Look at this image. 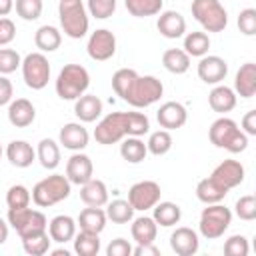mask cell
Masks as SVG:
<instances>
[{"label":"cell","instance_id":"obj_1","mask_svg":"<svg viewBox=\"0 0 256 256\" xmlns=\"http://www.w3.org/2000/svg\"><path fill=\"white\" fill-rule=\"evenodd\" d=\"M208 138L216 148H224L232 154L244 152L248 146V136L238 128V124L232 118H226V116L212 122L208 130Z\"/></svg>","mask_w":256,"mask_h":256},{"label":"cell","instance_id":"obj_2","mask_svg":"<svg viewBox=\"0 0 256 256\" xmlns=\"http://www.w3.org/2000/svg\"><path fill=\"white\" fill-rule=\"evenodd\" d=\"M58 18H60L62 32L68 38L80 40L86 36L90 20H88V10H86L82 0H60Z\"/></svg>","mask_w":256,"mask_h":256},{"label":"cell","instance_id":"obj_3","mask_svg":"<svg viewBox=\"0 0 256 256\" xmlns=\"http://www.w3.org/2000/svg\"><path fill=\"white\" fill-rule=\"evenodd\" d=\"M56 94L62 100H76L86 94L90 86V74L82 64H66L56 78Z\"/></svg>","mask_w":256,"mask_h":256},{"label":"cell","instance_id":"obj_4","mask_svg":"<svg viewBox=\"0 0 256 256\" xmlns=\"http://www.w3.org/2000/svg\"><path fill=\"white\" fill-rule=\"evenodd\" d=\"M70 180L62 174H50L32 188V202L40 208H50L70 196Z\"/></svg>","mask_w":256,"mask_h":256},{"label":"cell","instance_id":"obj_5","mask_svg":"<svg viewBox=\"0 0 256 256\" xmlns=\"http://www.w3.org/2000/svg\"><path fill=\"white\" fill-rule=\"evenodd\" d=\"M164 94V86L156 76H136L130 84V88L124 94V102H128L134 108H146L158 102Z\"/></svg>","mask_w":256,"mask_h":256},{"label":"cell","instance_id":"obj_6","mask_svg":"<svg viewBox=\"0 0 256 256\" xmlns=\"http://www.w3.org/2000/svg\"><path fill=\"white\" fill-rule=\"evenodd\" d=\"M8 224L18 232L20 240L48 232V220L40 210H32L30 206L24 208H8Z\"/></svg>","mask_w":256,"mask_h":256},{"label":"cell","instance_id":"obj_7","mask_svg":"<svg viewBox=\"0 0 256 256\" xmlns=\"http://www.w3.org/2000/svg\"><path fill=\"white\" fill-rule=\"evenodd\" d=\"M190 10L206 32H222L228 26V12L220 0H192Z\"/></svg>","mask_w":256,"mask_h":256},{"label":"cell","instance_id":"obj_8","mask_svg":"<svg viewBox=\"0 0 256 256\" xmlns=\"http://www.w3.org/2000/svg\"><path fill=\"white\" fill-rule=\"evenodd\" d=\"M230 224H232L230 208H226L224 204L216 202V204H206V208L202 210L200 222H198V230L206 240H216L228 230Z\"/></svg>","mask_w":256,"mask_h":256},{"label":"cell","instance_id":"obj_9","mask_svg":"<svg viewBox=\"0 0 256 256\" xmlns=\"http://www.w3.org/2000/svg\"><path fill=\"white\" fill-rule=\"evenodd\" d=\"M22 78L28 88L42 90L50 80V62L44 52H30L22 58Z\"/></svg>","mask_w":256,"mask_h":256},{"label":"cell","instance_id":"obj_10","mask_svg":"<svg viewBox=\"0 0 256 256\" xmlns=\"http://www.w3.org/2000/svg\"><path fill=\"white\" fill-rule=\"evenodd\" d=\"M94 138L98 144H116L126 138V114L110 112L106 114L94 128Z\"/></svg>","mask_w":256,"mask_h":256},{"label":"cell","instance_id":"obj_11","mask_svg":"<svg viewBox=\"0 0 256 256\" xmlns=\"http://www.w3.org/2000/svg\"><path fill=\"white\" fill-rule=\"evenodd\" d=\"M160 196H162L160 184L154 180H140L132 184L128 190V202L132 204L134 210H140V212L154 208V204L160 202Z\"/></svg>","mask_w":256,"mask_h":256},{"label":"cell","instance_id":"obj_12","mask_svg":"<svg viewBox=\"0 0 256 256\" xmlns=\"http://www.w3.org/2000/svg\"><path fill=\"white\" fill-rule=\"evenodd\" d=\"M86 52L92 60L96 62H104L110 60L116 54V36L114 32H110L108 28H98L90 34L88 44H86Z\"/></svg>","mask_w":256,"mask_h":256},{"label":"cell","instance_id":"obj_13","mask_svg":"<svg viewBox=\"0 0 256 256\" xmlns=\"http://www.w3.org/2000/svg\"><path fill=\"white\" fill-rule=\"evenodd\" d=\"M244 174H246V170L238 160H224L212 170L210 178H214L222 188L232 190L244 182Z\"/></svg>","mask_w":256,"mask_h":256},{"label":"cell","instance_id":"obj_14","mask_svg":"<svg viewBox=\"0 0 256 256\" xmlns=\"http://www.w3.org/2000/svg\"><path fill=\"white\" fill-rule=\"evenodd\" d=\"M198 78L204 84H220L228 74V62L220 56H202L198 62Z\"/></svg>","mask_w":256,"mask_h":256},{"label":"cell","instance_id":"obj_15","mask_svg":"<svg viewBox=\"0 0 256 256\" xmlns=\"http://www.w3.org/2000/svg\"><path fill=\"white\" fill-rule=\"evenodd\" d=\"M92 176H94V164H92L90 156H86L82 152H74L66 162V178L70 180V184L82 186Z\"/></svg>","mask_w":256,"mask_h":256},{"label":"cell","instance_id":"obj_16","mask_svg":"<svg viewBox=\"0 0 256 256\" xmlns=\"http://www.w3.org/2000/svg\"><path fill=\"white\" fill-rule=\"evenodd\" d=\"M156 120H158V124H160L164 130H176V128H182V126L186 124L188 112H186L184 104L170 100V102H164V104L158 108Z\"/></svg>","mask_w":256,"mask_h":256},{"label":"cell","instance_id":"obj_17","mask_svg":"<svg viewBox=\"0 0 256 256\" xmlns=\"http://www.w3.org/2000/svg\"><path fill=\"white\" fill-rule=\"evenodd\" d=\"M170 248L178 254V256H194L200 248V240L196 230L188 228V226H180L170 234Z\"/></svg>","mask_w":256,"mask_h":256},{"label":"cell","instance_id":"obj_18","mask_svg":"<svg viewBox=\"0 0 256 256\" xmlns=\"http://www.w3.org/2000/svg\"><path fill=\"white\" fill-rule=\"evenodd\" d=\"M60 144L72 152H80L88 146V140H90V134L88 130L80 124V122H68L60 128Z\"/></svg>","mask_w":256,"mask_h":256},{"label":"cell","instance_id":"obj_19","mask_svg":"<svg viewBox=\"0 0 256 256\" xmlns=\"http://www.w3.org/2000/svg\"><path fill=\"white\" fill-rule=\"evenodd\" d=\"M156 28L158 32L164 36V38H170V40H176V38H182L184 32H186V20L180 12L176 10H164L160 12L158 16V22H156Z\"/></svg>","mask_w":256,"mask_h":256},{"label":"cell","instance_id":"obj_20","mask_svg":"<svg viewBox=\"0 0 256 256\" xmlns=\"http://www.w3.org/2000/svg\"><path fill=\"white\" fill-rule=\"evenodd\" d=\"M36 108L28 98H16L8 104V122L16 128H26L34 122Z\"/></svg>","mask_w":256,"mask_h":256},{"label":"cell","instance_id":"obj_21","mask_svg":"<svg viewBox=\"0 0 256 256\" xmlns=\"http://www.w3.org/2000/svg\"><path fill=\"white\" fill-rule=\"evenodd\" d=\"M6 158L16 168H28L36 160V150L26 140H12L6 146Z\"/></svg>","mask_w":256,"mask_h":256},{"label":"cell","instance_id":"obj_22","mask_svg":"<svg viewBox=\"0 0 256 256\" xmlns=\"http://www.w3.org/2000/svg\"><path fill=\"white\" fill-rule=\"evenodd\" d=\"M234 92L242 98H252L256 94V64L246 62L238 68L234 78Z\"/></svg>","mask_w":256,"mask_h":256},{"label":"cell","instance_id":"obj_23","mask_svg":"<svg viewBox=\"0 0 256 256\" xmlns=\"http://www.w3.org/2000/svg\"><path fill=\"white\" fill-rule=\"evenodd\" d=\"M48 234H50L52 242H58V244L70 242L76 234V220L72 216L58 214L48 222Z\"/></svg>","mask_w":256,"mask_h":256},{"label":"cell","instance_id":"obj_24","mask_svg":"<svg viewBox=\"0 0 256 256\" xmlns=\"http://www.w3.org/2000/svg\"><path fill=\"white\" fill-rule=\"evenodd\" d=\"M74 114L80 122H94L102 114V100L96 94H82L74 100Z\"/></svg>","mask_w":256,"mask_h":256},{"label":"cell","instance_id":"obj_25","mask_svg":"<svg viewBox=\"0 0 256 256\" xmlns=\"http://www.w3.org/2000/svg\"><path fill=\"white\" fill-rule=\"evenodd\" d=\"M80 200L86 206H106V202H108V188H106V184L92 176L88 182H84L80 186Z\"/></svg>","mask_w":256,"mask_h":256},{"label":"cell","instance_id":"obj_26","mask_svg":"<svg viewBox=\"0 0 256 256\" xmlns=\"http://www.w3.org/2000/svg\"><path fill=\"white\" fill-rule=\"evenodd\" d=\"M208 104L214 112L226 114L236 108V92L224 84H216L212 88V92L208 94Z\"/></svg>","mask_w":256,"mask_h":256},{"label":"cell","instance_id":"obj_27","mask_svg":"<svg viewBox=\"0 0 256 256\" xmlns=\"http://www.w3.org/2000/svg\"><path fill=\"white\" fill-rule=\"evenodd\" d=\"M130 222H132L130 234H132L136 244H150L156 240L158 224L152 216H138V218H132Z\"/></svg>","mask_w":256,"mask_h":256},{"label":"cell","instance_id":"obj_28","mask_svg":"<svg viewBox=\"0 0 256 256\" xmlns=\"http://www.w3.org/2000/svg\"><path fill=\"white\" fill-rule=\"evenodd\" d=\"M106 220L108 218H106V212L102 210V206H88L78 214L76 224L80 226V230L100 234L106 228Z\"/></svg>","mask_w":256,"mask_h":256},{"label":"cell","instance_id":"obj_29","mask_svg":"<svg viewBox=\"0 0 256 256\" xmlns=\"http://www.w3.org/2000/svg\"><path fill=\"white\" fill-rule=\"evenodd\" d=\"M228 190L222 188L214 178H202L198 184H196V198L202 202V204H216V202H222L226 198Z\"/></svg>","mask_w":256,"mask_h":256},{"label":"cell","instance_id":"obj_30","mask_svg":"<svg viewBox=\"0 0 256 256\" xmlns=\"http://www.w3.org/2000/svg\"><path fill=\"white\" fill-rule=\"evenodd\" d=\"M34 44L40 52H54L60 48L62 44V32L56 28V26H50V24H44L36 30L34 34Z\"/></svg>","mask_w":256,"mask_h":256},{"label":"cell","instance_id":"obj_31","mask_svg":"<svg viewBox=\"0 0 256 256\" xmlns=\"http://www.w3.org/2000/svg\"><path fill=\"white\" fill-rule=\"evenodd\" d=\"M120 156L130 164H140L148 156V148L140 136H126L120 144Z\"/></svg>","mask_w":256,"mask_h":256},{"label":"cell","instance_id":"obj_32","mask_svg":"<svg viewBox=\"0 0 256 256\" xmlns=\"http://www.w3.org/2000/svg\"><path fill=\"white\" fill-rule=\"evenodd\" d=\"M152 210H154L152 218L156 220L158 226H164V228L176 226V224L180 222V218H182L180 206L174 204V202H168V200H166V202H156Z\"/></svg>","mask_w":256,"mask_h":256},{"label":"cell","instance_id":"obj_33","mask_svg":"<svg viewBox=\"0 0 256 256\" xmlns=\"http://www.w3.org/2000/svg\"><path fill=\"white\" fill-rule=\"evenodd\" d=\"M36 158L40 160L42 168L54 170L60 164V146L52 138H42L36 148Z\"/></svg>","mask_w":256,"mask_h":256},{"label":"cell","instance_id":"obj_34","mask_svg":"<svg viewBox=\"0 0 256 256\" xmlns=\"http://www.w3.org/2000/svg\"><path fill=\"white\" fill-rule=\"evenodd\" d=\"M74 242V252L78 256H96L100 252V234L96 232H86V230H80L78 234H74L72 238Z\"/></svg>","mask_w":256,"mask_h":256},{"label":"cell","instance_id":"obj_35","mask_svg":"<svg viewBox=\"0 0 256 256\" xmlns=\"http://www.w3.org/2000/svg\"><path fill=\"white\" fill-rule=\"evenodd\" d=\"M162 66L170 74H184L190 68V56L182 48H168L162 54Z\"/></svg>","mask_w":256,"mask_h":256},{"label":"cell","instance_id":"obj_36","mask_svg":"<svg viewBox=\"0 0 256 256\" xmlns=\"http://www.w3.org/2000/svg\"><path fill=\"white\" fill-rule=\"evenodd\" d=\"M106 218L112 220L114 224H128L132 218H134V208L128 200H112V202H106Z\"/></svg>","mask_w":256,"mask_h":256},{"label":"cell","instance_id":"obj_37","mask_svg":"<svg viewBox=\"0 0 256 256\" xmlns=\"http://www.w3.org/2000/svg\"><path fill=\"white\" fill-rule=\"evenodd\" d=\"M208 48H210V38L206 32H188L184 36V52L188 56H196V58H202L208 54Z\"/></svg>","mask_w":256,"mask_h":256},{"label":"cell","instance_id":"obj_38","mask_svg":"<svg viewBox=\"0 0 256 256\" xmlns=\"http://www.w3.org/2000/svg\"><path fill=\"white\" fill-rule=\"evenodd\" d=\"M126 10L136 16V18H146V16H156L162 12L164 0H124Z\"/></svg>","mask_w":256,"mask_h":256},{"label":"cell","instance_id":"obj_39","mask_svg":"<svg viewBox=\"0 0 256 256\" xmlns=\"http://www.w3.org/2000/svg\"><path fill=\"white\" fill-rule=\"evenodd\" d=\"M146 148L154 156H164L166 152H170V148H172V134H170V130L162 128V130L152 132L148 142H146Z\"/></svg>","mask_w":256,"mask_h":256},{"label":"cell","instance_id":"obj_40","mask_svg":"<svg viewBox=\"0 0 256 256\" xmlns=\"http://www.w3.org/2000/svg\"><path fill=\"white\" fill-rule=\"evenodd\" d=\"M50 234L48 232H42V234H34V236H28V238H22V248L26 254L30 256H42L50 250Z\"/></svg>","mask_w":256,"mask_h":256},{"label":"cell","instance_id":"obj_41","mask_svg":"<svg viewBox=\"0 0 256 256\" xmlns=\"http://www.w3.org/2000/svg\"><path fill=\"white\" fill-rule=\"evenodd\" d=\"M126 114V136H144L150 132V120L142 112H124Z\"/></svg>","mask_w":256,"mask_h":256},{"label":"cell","instance_id":"obj_42","mask_svg":"<svg viewBox=\"0 0 256 256\" xmlns=\"http://www.w3.org/2000/svg\"><path fill=\"white\" fill-rule=\"evenodd\" d=\"M30 200H32V194H30V190L24 184H14L6 192V204H8V208H24V206H30Z\"/></svg>","mask_w":256,"mask_h":256},{"label":"cell","instance_id":"obj_43","mask_svg":"<svg viewBox=\"0 0 256 256\" xmlns=\"http://www.w3.org/2000/svg\"><path fill=\"white\" fill-rule=\"evenodd\" d=\"M14 8H16V14L26 20V22H32V20H38L40 14H42V0H16L14 2Z\"/></svg>","mask_w":256,"mask_h":256},{"label":"cell","instance_id":"obj_44","mask_svg":"<svg viewBox=\"0 0 256 256\" xmlns=\"http://www.w3.org/2000/svg\"><path fill=\"white\" fill-rule=\"evenodd\" d=\"M136 76H138V72L132 70V68H120V70H116V72L112 74V88H114V92H116L120 98H124L126 90L130 88V84H132V80H134Z\"/></svg>","mask_w":256,"mask_h":256},{"label":"cell","instance_id":"obj_45","mask_svg":"<svg viewBox=\"0 0 256 256\" xmlns=\"http://www.w3.org/2000/svg\"><path fill=\"white\" fill-rule=\"evenodd\" d=\"M234 214L244 222H252L256 218V198L252 194L240 196L234 204Z\"/></svg>","mask_w":256,"mask_h":256},{"label":"cell","instance_id":"obj_46","mask_svg":"<svg viewBox=\"0 0 256 256\" xmlns=\"http://www.w3.org/2000/svg\"><path fill=\"white\" fill-rule=\"evenodd\" d=\"M116 2L118 0H88V14L98 20H106L114 14Z\"/></svg>","mask_w":256,"mask_h":256},{"label":"cell","instance_id":"obj_47","mask_svg":"<svg viewBox=\"0 0 256 256\" xmlns=\"http://www.w3.org/2000/svg\"><path fill=\"white\" fill-rule=\"evenodd\" d=\"M20 64L22 58L14 48H0V74H12Z\"/></svg>","mask_w":256,"mask_h":256},{"label":"cell","instance_id":"obj_48","mask_svg":"<svg viewBox=\"0 0 256 256\" xmlns=\"http://www.w3.org/2000/svg\"><path fill=\"white\" fill-rule=\"evenodd\" d=\"M248 250H250L248 240L242 234H234L224 242V254H228V256H246Z\"/></svg>","mask_w":256,"mask_h":256},{"label":"cell","instance_id":"obj_49","mask_svg":"<svg viewBox=\"0 0 256 256\" xmlns=\"http://www.w3.org/2000/svg\"><path fill=\"white\" fill-rule=\"evenodd\" d=\"M238 28L246 36L256 34V8H244L238 14Z\"/></svg>","mask_w":256,"mask_h":256},{"label":"cell","instance_id":"obj_50","mask_svg":"<svg viewBox=\"0 0 256 256\" xmlns=\"http://www.w3.org/2000/svg\"><path fill=\"white\" fill-rule=\"evenodd\" d=\"M14 38H16V24L8 16H2L0 18V46H8Z\"/></svg>","mask_w":256,"mask_h":256},{"label":"cell","instance_id":"obj_51","mask_svg":"<svg viewBox=\"0 0 256 256\" xmlns=\"http://www.w3.org/2000/svg\"><path fill=\"white\" fill-rule=\"evenodd\" d=\"M106 254L108 256H130L132 254V246L128 240L124 238H114L108 246H106Z\"/></svg>","mask_w":256,"mask_h":256},{"label":"cell","instance_id":"obj_52","mask_svg":"<svg viewBox=\"0 0 256 256\" xmlns=\"http://www.w3.org/2000/svg\"><path fill=\"white\" fill-rule=\"evenodd\" d=\"M12 96H14V86H12V82H10L4 74H0V106L10 104V102H12Z\"/></svg>","mask_w":256,"mask_h":256},{"label":"cell","instance_id":"obj_53","mask_svg":"<svg viewBox=\"0 0 256 256\" xmlns=\"http://www.w3.org/2000/svg\"><path fill=\"white\" fill-rule=\"evenodd\" d=\"M246 136H256V110H248L242 118V128Z\"/></svg>","mask_w":256,"mask_h":256},{"label":"cell","instance_id":"obj_54","mask_svg":"<svg viewBox=\"0 0 256 256\" xmlns=\"http://www.w3.org/2000/svg\"><path fill=\"white\" fill-rule=\"evenodd\" d=\"M134 256H160V248L154 246V242L150 244H138L136 248H132Z\"/></svg>","mask_w":256,"mask_h":256},{"label":"cell","instance_id":"obj_55","mask_svg":"<svg viewBox=\"0 0 256 256\" xmlns=\"http://www.w3.org/2000/svg\"><path fill=\"white\" fill-rule=\"evenodd\" d=\"M14 10V0H0V18L8 16Z\"/></svg>","mask_w":256,"mask_h":256},{"label":"cell","instance_id":"obj_56","mask_svg":"<svg viewBox=\"0 0 256 256\" xmlns=\"http://www.w3.org/2000/svg\"><path fill=\"white\" fill-rule=\"evenodd\" d=\"M6 240H8V222H4V220L0 218V246H2Z\"/></svg>","mask_w":256,"mask_h":256},{"label":"cell","instance_id":"obj_57","mask_svg":"<svg viewBox=\"0 0 256 256\" xmlns=\"http://www.w3.org/2000/svg\"><path fill=\"white\" fill-rule=\"evenodd\" d=\"M70 252L66 248H58V250H52V256H68Z\"/></svg>","mask_w":256,"mask_h":256},{"label":"cell","instance_id":"obj_58","mask_svg":"<svg viewBox=\"0 0 256 256\" xmlns=\"http://www.w3.org/2000/svg\"><path fill=\"white\" fill-rule=\"evenodd\" d=\"M0 158H2V146H0Z\"/></svg>","mask_w":256,"mask_h":256}]
</instances>
